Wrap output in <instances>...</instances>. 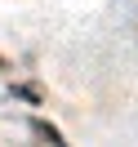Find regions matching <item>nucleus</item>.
<instances>
[{
    "label": "nucleus",
    "instance_id": "nucleus-1",
    "mask_svg": "<svg viewBox=\"0 0 138 147\" xmlns=\"http://www.w3.org/2000/svg\"><path fill=\"white\" fill-rule=\"evenodd\" d=\"M31 134H36V138H45L49 147H67V143H63V134H58L54 125H45V120H31Z\"/></svg>",
    "mask_w": 138,
    "mask_h": 147
}]
</instances>
